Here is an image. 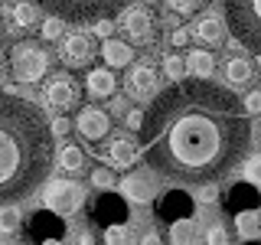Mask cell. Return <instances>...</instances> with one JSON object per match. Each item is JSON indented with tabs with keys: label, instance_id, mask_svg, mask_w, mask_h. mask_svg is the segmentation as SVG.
<instances>
[{
	"label": "cell",
	"instance_id": "obj_13",
	"mask_svg": "<svg viewBox=\"0 0 261 245\" xmlns=\"http://www.w3.org/2000/svg\"><path fill=\"white\" fill-rule=\"evenodd\" d=\"M144 154V144H137L134 137H114L108 144V163L111 167H134Z\"/></svg>",
	"mask_w": 261,
	"mask_h": 245
},
{
	"label": "cell",
	"instance_id": "obj_28",
	"mask_svg": "<svg viewBox=\"0 0 261 245\" xmlns=\"http://www.w3.org/2000/svg\"><path fill=\"white\" fill-rule=\"evenodd\" d=\"M206 242L209 245H232V239H228V229L222 223H212L206 229Z\"/></svg>",
	"mask_w": 261,
	"mask_h": 245
},
{
	"label": "cell",
	"instance_id": "obj_11",
	"mask_svg": "<svg viewBox=\"0 0 261 245\" xmlns=\"http://www.w3.org/2000/svg\"><path fill=\"white\" fill-rule=\"evenodd\" d=\"M75 131L85 137V141H101V137H108V131H111V118L101 108H92V105H88V108L79 111Z\"/></svg>",
	"mask_w": 261,
	"mask_h": 245
},
{
	"label": "cell",
	"instance_id": "obj_39",
	"mask_svg": "<svg viewBox=\"0 0 261 245\" xmlns=\"http://www.w3.org/2000/svg\"><path fill=\"white\" fill-rule=\"evenodd\" d=\"M124 125H127L130 131H141V128H144V114H141V111H127Z\"/></svg>",
	"mask_w": 261,
	"mask_h": 245
},
{
	"label": "cell",
	"instance_id": "obj_37",
	"mask_svg": "<svg viewBox=\"0 0 261 245\" xmlns=\"http://www.w3.org/2000/svg\"><path fill=\"white\" fill-rule=\"evenodd\" d=\"M92 30H95V36H101V39H111V33H114V23H111V20H98Z\"/></svg>",
	"mask_w": 261,
	"mask_h": 245
},
{
	"label": "cell",
	"instance_id": "obj_17",
	"mask_svg": "<svg viewBox=\"0 0 261 245\" xmlns=\"http://www.w3.org/2000/svg\"><path fill=\"white\" fill-rule=\"evenodd\" d=\"M56 163H59L62 170H69V174H79V170H85L88 154L82 151L79 144H62V147H59V154H56Z\"/></svg>",
	"mask_w": 261,
	"mask_h": 245
},
{
	"label": "cell",
	"instance_id": "obj_6",
	"mask_svg": "<svg viewBox=\"0 0 261 245\" xmlns=\"http://www.w3.org/2000/svg\"><path fill=\"white\" fill-rule=\"evenodd\" d=\"M82 203H85V190L72 180H49L43 190V206L56 216H69V212L82 209Z\"/></svg>",
	"mask_w": 261,
	"mask_h": 245
},
{
	"label": "cell",
	"instance_id": "obj_45",
	"mask_svg": "<svg viewBox=\"0 0 261 245\" xmlns=\"http://www.w3.org/2000/svg\"><path fill=\"white\" fill-rule=\"evenodd\" d=\"M43 245H62V242H59V239H46Z\"/></svg>",
	"mask_w": 261,
	"mask_h": 245
},
{
	"label": "cell",
	"instance_id": "obj_21",
	"mask_svg": "<svg viewBox=\"0 0 261 245\" xmlns=\"http://www.w3.org/2000/svg\"><path fill=\"white\" fill-rule=\"evenodd\" d=\"M33 232H36L39 235V239H56V235H62V226L59 223H56V219H53V212H39V216L36 219H33Z\"/></svg>",
	"mask_w": 261,
	"mask_h": 245
},
{
	"label": "cell",
	"instance_id": "obj_34",
	"mask_svg": "<svg viewBox=\"0 0 261 245\" xmlns=\"http://www.w3.org/2000/svg\"><path fill=\"white\" fill-rule=\"evenodd\" d=\"M199 4H202V0H170V7H173V10L176 13H196V10H199Z\"/></svg>",
	"mask_w": 261,
	"mask_h": 245
},
{
	"label": "cell",
	"instance_id": "obj_3",
	"mask_svg": "<svg viewBox=\"0 0 261 245\" xmlns=\"http://www.w3.org/2000/svg\"><path fill=\"white\" fill-rule=\"evenodd\" d=\"M33 4L65 23H98L111 20L114 13H124L127 0H33Z\"/></svg>",
	"mask_w": 261,
	"mask_h": 245
},
{
	"label": "cell",
	"instance_id": "obj_27",
	"mask_svg": "<svg viewBox=\"0 0 261 245\" xmlns=\"http://www.w3.org/2000/svg\"><path fill=\"white\" fill-rule=\"evenodd\" d=\"M98 209H101V212H98V219H108V223H118V219H124V212H121V203L118 200H108V203H98Z\"/></svg>",
	"mask_w": 261,
	"mask_h": 245
},
{
	"label": "cell",
	"instance_id": "obj_12",
	"mask_svg": "<svg viewBox=\"0 0 261 245\" xmlns=\"http://www.w3.org/2000/svg\"><path fill=\"white\" fill-rule=\"evenodd\" d=\"M121 30L130 36V43H150L153 39V20H150L147 10H141V7L124 10V16H121Z\"/></svg>",
	"mask_w": 261,
	"mask_h": 245
},
{
	"label": "cell",
	"instance_id": "obj_32",
	"mask_svg": "<svg viewBox=\"0 0 261 245\" xmlns=\"http://www.w3.org/2000/svg\"><path fill=\"white\" fill-rule=\"evenodd\" d=\"M235 203H242L245 209H255V193L245 190V186H239V193H232V209H235Z\"/></svg>",
	"mask_w": 261,
	"mask_h": 245
},
{
	"label": "cell",
	"instance_id": "obj_43",
	"mask_svg": "<svg viewBox=\"0 0 261 245\" xmlns=\"http://www.w3.org/2000/svg\"><path fill=\"white\" fill-rule=\"evenodd\" d=\"M82 245H95V239H92V232H82V239H79Z\"/></svg>",
	"mask_w": 261,
	"mask_h": 245
},
{
	"label": "cell",
	"instance_id": "obj_48",
	"mask_svg": "<svg viewBox=\"0 0 261 245\" xmlns=\"http://www.w3.org/2000/svg\"><path fill=\"white\" fill-rule=\"evenodd\" d=\"M248 245H261V242H248Z\"/></svg>",
	"mask_w": 261,
	"mask_h": 245
},
{
	"label": "cell",
	"instance_id": "obj_4",
	"mask_svg": "<svg viewBox=\"0 0 261 245\" xmlns=\"http://www.w3.org/2000/svg\"><path fill=\"white\" fill-rule=\"evenodd\" d=\"M225 23L245 49L261 56V0H225Z\"/></svg>",
	"mask_w": 261,
	"mask_h": 245
},
{
	"label": "cell",
	"instance_id": "obj_14",
	"mask_svg": "<svg viewBox=\"0 0 261 245\" xmlns=\"http://www.w3.org/2000/svg\"><path fill=\"white\" fill-rule=\"evenodd\" d=\"M190 212H193V200H190V196H186L183 190L167 193V200H163V206H160V216H163V219H170V223L190 219Z\"/></svg>",
	"mask_w": 261,
	"mask_h": 245
},
{
	"label": "cell",
	"instance_id": "obj_26",
	"mask_svg": "<svg viewBox=\"0 0 261 245\" xmlns=\"http://www.w3.org/2000/svg\"><path fill=\"white\" fill-rule=\"evenodd\" d=\"M13 23H16V27H23V30L36 27V7H33V4H16L13 7Z\"/></svg>",
	"mask_w": 261,
	"mask_h": 245
},
{
	"label": "cell",
	"instance_id": "obj_47",
	"mask_svg": "<svg viewBox=\"0 0 261 245\" xmlns=\"http://www.w3.org/2000/svg\"><path fill=\"white\" fill-rule=\"evenodd\" d=\"M144 4H157V0H144Z\"/></svg>",
	"mask_w": 261,
	"mask_h": 245
},
{
	"label": "cell",
	"instance_id": "obj_7",
	"mask_svg": "<svg viewBox=\"0 0 261 245\" xmlns=\"http://www.w3.org/2000/svg\"><path fill=\"white\" fill-rule=\"evenodd\" d=\"M43 98L53 111H69L79 105V85L72 82L69 72H53L43 88Z\"/></svg>",
	"mask_w": 261,
	"mask_h": 245
},
{
	"label": "cell",
	"instance_id": "obj_46",
	"mask_svg": "<svg viewBox=\"0 0 261 245\" xmlns=\"http://www.w3.org/2000/svg\"><path fill=\"white\" fill-rule=\"evenodd\" d=\"M255 137H258V144H261V125H258V128H255Z\"/></svg>",
	"mask_w": 261,
	"mask_h": 245
},
{
	"label": "cell",
	"instance_id": "obj_8",
	"mask_svg": "<svg viewBox=\"0 0 261 245\" xmlns=\"http://www.w3.org/2000/svg\"><path fill=\"white\" fill-rule=\"evenodd\" d=\"M124 85H127V95L137 98V102H153V98L160 95V76H157V69L147 65V62L130 65Z\"/></svg>",
	"mask_w": 261,
	"mask_h": 245
},
{
	"label": "cell",
	"instance_id": "obj_44",
	"mask_svg": "<svg viewBox=\"0 0 261 245\" xmlns=\"http://www.w3.org/2000/svg\"><path fill=\"white\" fill-rule=\"evenodd\" d=\"M4 72H7V59H4V53H0V79H4Z\"/></svg>",
	"mask_w": 261,
	"mask_h": 245
},
{
	"label": "cell",
	"instance_id": "obj_42",
	"mask_svg": "<svg viewBox=\"0 0 261 245\" xmlns=\"http://www.w3.org/2000/svg\"><path fill=\"white\" fill-rule=\"evenodd\" d=\"M186 39H190V33H186V30H173L170 43H173V46H186Z\"/></svg>",
	"mask_w": 261,
	"mask_h": 245
},
{
	"label": "cell",
	"instance_id": "obj_33",
	"mask_svg": "<svg viewBox=\"0 0 261 245\" xmlns=\"http://www.w3.org/2000/svg\"><path fill=\"white\" fill-rule=\"evenodd\" d=\"M245 111L248 114H261V88H251L245 95Z\"/></svg>",
	"mask_w": 261,
	"mask_h": 245
},
{
	"label": "cell",
	"instance_id": "obj_36",
	"mask_svg": "<svg viewBox=\"0 0 261 245\" xmlns=\"http://www.w3.org/2000/svg\"><path fill=\"white\" fill-rule=\"evenodd\" d=\"M49 128H53V137H65V134L72 131V121H69V118H56Z\"/></svg>",
	"mask_w": 261,
	"mask_h": 245
},
{
	"label": "cell",
	"instance_id": "obj_25",
	"mask_svg": "<svg viewBox=\"0 0 261 245\" xmlns=\"http://www.w3.org/2000/svg\"><path fill=\"white\" fill-rule=\"evenodd\" d=\"M186 72H190V65L183 62V56H167V59H163V76L167 79H173V82H183V76Z\"/></svg>",
	"mask_w": 261,
	"mask_h": 245
},
{
	"label": "cell",
	"instance_id": "obj_10",
	"mask_svg": "<svg viewBox=\"0 0 261 245\" xmlns=\"http://www.w3.org/2000/svg\"><path fill=\"white\" fill-rule=\"evenodd\" d=\"M157 177L147 174V170H130V174L121 180V190L130 203H150L153 196H157Z\"/></svg>",
	"mask_w": 261,
	"mask_h": 245
},
{
	"label": "cell",
	"instance_id": "obj_31",
	"mask_svg": "<svg viewBox=\"0 0 261 245\" xmlns=\"http://www.w3.org/2000/svg\"><path fill=\"white\" fill-rule=\"evenodd\" d=\"M92 183L98 186V190H111V186L118 183V180H114V174H111L108 167H98L95 174H92Z\"/></svg>",
	"mask_w": 261,
	"mask_h": 245
},
{
	"label": "cell",
	"instance_id": "obj_5",
	"mask_svg": "<svg viewBox=\"0 0 261 245\" xmlns=\"http://www.w3.org/2000/svg\"><path fill=\"white\" fill-rule=\"evenodd\" d=\"M10 69H13V76L20 79V82L33 85V82L46 79V72H49V53L36 43V39H20V43L10 49Z\"/></svg>",
	"mask_w": 261,
	"mask_h": 245
},
{
	"label": "cell",
	"instance_id": "obj_15",
	"mask_svg": "<svg viewBox=\"0 0 261 245\" xmlns=\"http://www.w3.org/2000/svg\"><path fill=\"white\" fill-rule=\"evenodd\" d=\"M196 39H202V43H209V46H219L222 43V36H225V27H222V20H219L216 13H202L199 20H196Z\"/></svg>",
	"mask_w": 261,
	"mask_h": 245
},
{
	"label": "cell",
	"instance_id": "obj_35",
	"mask_svg": "<svg viewBox=\"0 0 261 245\" xmlns=\"http://www.w3.org/2000/svg\"><path fill=\"white\" fill-rule=\"evenodd\" d=\"M105 242H108V245H127L130 239H127V232H124L121 226H111L108 235H105Z\"/></svg>",
	"mask_w": 261,
	"mask_h": 245
},
{
	"label": "cell",
	"instance_id": "obj_24",
	"mask_svg": "<svg viewBox=\"0 0 261 245\" xmlns=\"http://www.w3.org/2000/svg\"><path fill=\"white\" fill-rule=\"evenodd\" d=\"M23 226L20 212H16L13 206H0V235H16Z\"/></svg>",
	"mask_w": 261,
	"mask_h": 245
},
{
	"label": "cell",
	"instance_id": "obj_1",
	"mask_svg": "<svg viewBox=\"0 0 261 245\" xmlns=\"http://www.w3.org/2000/svg\"><path fill=\"white\" fill-rule=\"evenodd\" d=\"M144 160L173 183H219L248 154L245 102L209 79H183L153 98L141 128Z\"/></svg>",
	"mask_w": 261,
	"mask_h": 245
},
{
	"label": "cell",
	"instance_id": "obj_18",
	"mask_svg": "<svg viewBox=\"0 0 261 245\" xmlns=\"http://www.w3.org/2000/svg\"><path fill=\"white\" fill-rule=\"evenodd\" d=\"M225 82L232 88H248L251 85V62L248 59H239V56H232V59L225 62Z\"/></svg>",
	"mask_w": 261,
	"mask_h": 245
},
{
	"label": "cell",
	"instance_id": "obj_9",
	"mask_svg": "<svg viewBox=\"0 0 261 245\" xmlns=\"http://www.w3.org/2000/svg\"><path fill=\"white\" fill-rule=\"evenodd\" d=\"M59 59L69 65V69H85V65L95 59V43H92V36H88V33H69V36L62 39Z\"/></svg>",
	"mask_w": 261,
	"mask_h": 245
},
{
	"label": "cell",
	"instance_id": "obj_30",
	"mask_svg": "<svg viewBox=\"0 0 261 245\" xmlns=\"http://www.w3.org/2000/svg\"><path fill=\"white\" fill-rule=\"evenodd\" d=\"M62 23H65V20H59V16H49L43 27H39L43 39H49V43H53V39H59V36H62Z\"/></svg>",
	"mask_w": 261,
	"mask_h": 245
},
{
	"label": "cell",
	"instance_id": "obj_41",
	"mask_svg": "<svg viewBox=\"0 0 261 245\" xmlns=\"http://www.w3.org/2000/svg\"><path fill=\"white\" fill-rule=\"evenodd\" d=\"M111 111L121 114V118H127V102H124V98H114V102H111Z\"/></svg>",
	"mask_w": 261,
	"mask_h": 245
},
{
	"label": "cell",
	"instance_id": "obj_23",
	"mask_svg": "<svg viewBox=\"0 0 261 245\" xmlns=\"http://www.w3.org/2000/svg\"><path fill=\"white\" fill-rule=\"evenodd\" d=\"M170 239H173V245H193V239H196L193 219H179V223H173V229H170Z\"/></svg>",
	"mask_w": 261,
	"mask_h": 245
},
{
	"label": "cell",
	"instance_id": "obj_38",
	"mask_svg": "<svg viewBox=\"0 0 261 245\" xmlns=\"http://www.w3.org/2000/svg\"><path fill=\"white\" fill-rule=\"evenodd\" d=\"M216 196H219V186H216V183H202V186H199V200H202V203H212Z\"/></svg>",
	"mask_w": 261,
	"mask_h": 245
},
{
	"label": "cell",
	"instance_id": "obj_20",
	"mask_svg": "<svg viewBox=\"0 0 261 245\" xmlns=\"http://www.w3.org/2000/svg\"><path fill=\"white\" fill-rule=\"evenodd\" d=\"M186 65H190V72L196 79H212V72H216V59H212V53H206V49H193Z\"/></svg>",
	"mask_w": 261,
	"mask_h": 245
},
{
	"label": "cell",
	"instance_id": "obj_22",
	"mask_svg": "<svg viewBox=\"0 0 261 245\" xmlns=\"http://www.w3.org/2000/svg\"><path fill=\"white\" fill-rule=\"evenodd\" d=\"M235 229L245 235V239H251V235H258V229H261V216L255 209H242V212H235Z\"/></svg>",
	"mask_w": 261,
	"mask_h": 245
},
{
	"label": "cell",
	"instance_id": "obj_40",
	"mask_svg": "<svg viewBox=\"0 0 261 245\" xmlns=\"http://www.w3.org/2000/svg\"><path fill=\"white\" fill-rule=\"evenodd\" d=\"M141 245H163V235L157 232V229H147V232L141 235Z\"/></svg>",
	"mask_w": 261,
	"mask_h": 245
},
{
	"label": "cell",
	"instance_id": "obj_49",
	"mask_svg": "<svg viewBox=\"0 0 261 245\" xmlns=\"http://www.w3.org/2000/svg\"><path fill=\"white\" fill-rule=\"evenodd\" d=\"M0 30H4V20H0Z\"/></svg>",
	"mask_w": 261,
	"mask_h": 245
},
{
	"label": "cell",
	"instance_id": "obj_29",
	"mask_svg": "<svg viewBox=\"0 0 261 245\" xmlns=\"http://www.w3.org/2000/svg\"><path fill=\"white\" fill-rule=\"evenodd\" d=\"M245 183L261 186V154L258 157H248V163H245Z\"/></svg>",
	"mask_w": 261,
	"mask_h": 245
},
{
	"label": "cell",
	"instance_id": "obj_19",
	"mask_svg": "<svg viewBox=\"0 0 261 245\" xmlns=\"http://www.w3.org/2000/svg\"><path fill=\"white\" fill-rule=\"evenodd\" d=\"M101 56H105V62H108V65H130V59H134L130 43H121V39H105Z\"/></svg>",
	"mask_w": 261,
	"mask_h": 245
},
{
	"label": "cell",
	"instance_id": "obj_2",
	"mask_svg": "<svg viewBox=\"0 0 261 245\" xmlns=\"http://www.w3.org/2000/svg\"><path fill=\"white\" fill-rule=\"evenodd\" d=\"M53 163V128L30 98L0 92V206L36 193Z\"/></svg>",
	"mask_w": 261,
	"mask_h": 245
},
{
	"label": "cell",
	"instance_id": "obj_16",
	"mask_svg": "<svg viewBox=\"0 0 261 245\" xmlns=\"http://www.w3.org/2000/svg\"><path fill=\"white\" fill-rule=\"evenodd\" d=\"M85 85H88V95L92 98H111L118 92V79H114L108 69H92Z\"/></svg>",
	"mask_w": 261,
	"mask_h": 245
}]
</instances>
